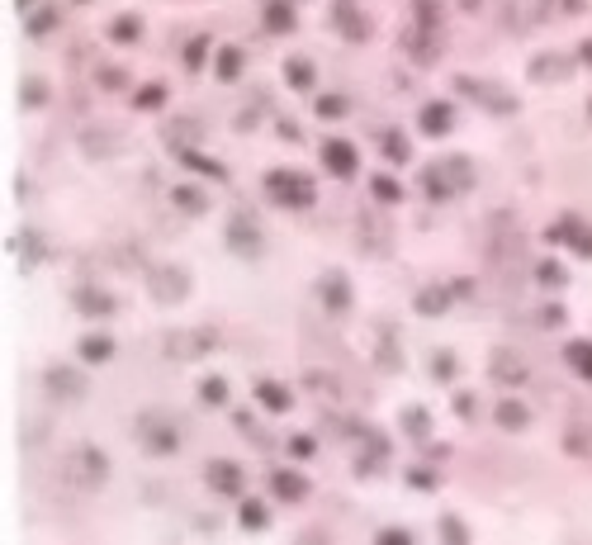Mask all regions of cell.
<instances>
[{
  "label": "cell",
  "mask_w": 592,
  "mask_h": 545,
  "mask_svg": "<svg viewBox=\"0 0 592 545\" xmlns=\"http://www.w3.org/2000/svg\"><path fill=\"white\" fill-rule=\"evenodd\" d=\"M545 237H550V242H559V237H569V247H574L578 256H592V228H583V223H578L574 214H569V218H559V223H555V228H550Z\"/></svg>",
  "instance_id": "9c48e42d"
},
{
  "label": "cell",
  "mask_w": 592,
  "mask_h": 545,
  "mask_svg": "<svg viewBox=\"0 0 592 545\" xmlns=\"http://www.w3.org/2000/svg\"><path fill=\"white\" fill-rule=\"evenodd\" d=\"M138 441H143L152 455H171L180 446L176 422L162 418V413H143V418H138Z\"/></svg>",
  "instance_id": "5b68a950"
},
{
  "label": "cell",
  "mask_w": 592,
  "mask_h": 545,
  "mask_svg": "<svg viewBox=\"0 0 592 545\" xmlns=\"http://www.w3.org/2000/svg\"><path fill=\"white\" fill-rule=\"evenodd\" d=\"M48 389H53L57 399H81V394H86V380H81L76 370H67V365H53V370H48Z\"/></svg>",
  "instance_id": "7c38bea8"
},
{
  "label": "cell",
  "mask_w": 592,
  "mask_h": 545,
  "mask_svg": "<svg viewBox=\"0 0 592 545\" xmlns=\"http://www.w3.org/2000/svg\"><path fill=\"white\" fill-rule=\"evenodd\" d=\"M564 361L574 365L583 380H592V342H569L564 346Z\"/></svg>",
  "instance_id": "44dd1931"
},
{
  "label": "cell",
  "mask_w": 592,
  "mask_h": 545,
  "mask_svg": "<svg viewBox=\"0 0 592 545\" xmlns=\"http://www.w3.org/2000/svg\"><path fill=\"white\" fill-rule=\"evenodd\" d=\"M109 474V460L105 451H95V446H76V451H67V460H62V479H72L76 489H100Z\"/></svg>",
  "instance_id": "7a4b0ae2"
},
{
  "label": "cell",
  "mask_w": 592,
  "mask_h": 545,
  "mask_svg": "<svg viewBox=\"0 0 592 545\" xmlns=\"http://www.w3.org/2000/svg\"><path fill=\"white\" fill-rule=\"evenodd\" d=\"M43 100H48V86H43L38 76H29V81H24V105H43Z\"/></svg>",
  "instance_id": "b9f144b4"
},
{
  "label": "cell",
  "mask_w": 592,
  "mask_h": 545,
  "mask_svg": "<svg viewBox=\"0 0 592 545\" xmlns=\"http://www.w3.org/2000/svg\"><path fill=\"white\" fill-rule=\"evenodd\" d=\"M180 162L190 166V171H199V176H214V181H223V176H228V171H223V166H218L214 157H199V152H190V147L180 152Z\"/></svg>",
  "instance_id": "603a6c76"
},
{
  "label": "cell",
  "mask_w": 592,
  "mask_h": 545,
  "mask_svg": "<svg viewBox=\"0 0 592 545\" xmlns=\"http://www.w3.org/2000/svg\"><path fill=\"white\" fill-rule=\"evenodd\" d=\"M15 5H19V10H29V5H34V0H15Z\"/></svg>",
  "instance_id": "f5cc1de1"
},
{
  "label": "cell",
  "mask_w": 592,
  "mask_h": 545,
  "mask_svg": "<svg viewBox=\"0 0 592 545\" xmlns=\"http://www.w3.org/2000/svg\"><path fill=\"white\" fill-rule=\"evenodd\" d=\"M540 323H545V327H559V323H564V309H559V304H550V309H540Z\"/></svg>",
  "instance_id": "f6af8a7d"
},
{
  "label": "cell",
  "mask_w": 592,
  "mask_h": 545,
  "mask_svg": "<svg viewBox=\"0 0 592 545\" xmlns=\"http://www.w3.org/2000/svg\"><path fill=\"white\" fill-rule=\"evenodd\" d=\"M270 489H275V498H285V503H299V498H308V479L299 470H275L270 474Z\"/></svg>",
  "instance_id": "8fae6325"
},
{
  "label": "cell",
  "mask_w": 592,
  "mask_h": 545,
  "mask_svg": "<svg viewBox=\"0 0 592 545\" xmlns=\"http://www.w3.org/2000/svg\"><path fill=\"white\" fill-rule=\"evenodd\" d=\"M408 479H413L417 489H436V474H427V470H413Z\"/></svg>",
  "instance_id": "c3c4849f"
},
{
  "label": "cell",
  "mask_w": 592,
  "mask_h": 545,
  "mask_svg": "<svg viewBox=\"0 0 592 545\" xmlns=\"http://www.w3.org/2000/svg\"><path fill=\"white\" fill-rule=\"evenodd\" d=\"M57 19H62V15H57V10H48V5H43V10H34V15H29V34H34V38L53 34V29H57Z\"/></svg>",
  "instance_id": "1f68e13d"
},
{
  "label": "cell",
  "mask_w": 592,
  "mask_h": 545,
  "mask_svg": "<svg viewBox=\"0 0 592 545\" xmlns=\"http://www.w3.org/2000/svg\"><path fill=\"white\" fill-rule=\"evenodd\" d=\"M493 380L498 384H521L526 380V365H521L517 351H498V356H493Z\"/></svg>",
  "instance_id": "2e32d148"
},
{
  "label": "cell",
  "mask_w": 592,
  "mask_h": 545,
  "mask_svg": "<svg viewBox=\"0 0 592 545\" xmlns=\"http://www.w3.org/2000/svg\"><path fill=\"white\" fill-rule=\"evenodd\" d=\"M588 109H592V100H588Z\"/></svg>",
  "instance_id": "11a10c76"
},
{
  "label": "cell",
  "mask_w": 592,
  "mask_h": 545,
  "mask_svg": "<svg viewBox=\"0 0 592 545\" xmlns=\"http://www.w3.org/2000/svg\"><path fill=\"white\" fill-rule=\"evenodd\" d=\"M379 541H398V545H403V541H408V531H398V527H389V531H379Z\"/></svg>",
  "instance_id": "681fc988"
},
{
  "label": "cell",
  "mask_w": 592,
  "mask_h": 545,
  "mask_svg": "<svg viewBox=\"0 0 592 545\" xmlns=\"http://www.w3.org/2000/svg\"><path fill=\"white\" fill-rule=\"evenodd\" d=\"M218 342L214 327H190V332H171L166 337V356H176V361H199V356H209Z\"/></svg>",
  "instance_id": "277c9868"
},
{
  "label": "cell",
  "mask_w": 592,
  "mask_h": 545,
  "mask_svg": "<svg viewBox=\"0 0 592 545\" xmlns=\"http://www.w3.org/2000/svg\"><path fill=\"white\" fill-rule=\"evenodd\" d=\"M266 29L270 34H289L294 29V5L289 0H266Z\"/></svg>",
  "instance_id": "d6986e66"
},
{
  "label": "cell",
  "mask_w": 592,
  "mask_h": 545,
  "mask_svg": "<svg viewBox=\"0 0 592 545\" xmlns=\"http://www.w3.org/2000/svg\"><path fill=\"white\" fill-rule=\"evenodd\" d=\"M285 72H289V81H294L299 91H308V86H313V67H308V62H289Z\"/></svg>",
  "instance_id": "f35d334b"
},
{
  "label": "cell",
  "mask_w": 592,
  "mask_h": 545,
  "mask_svg": "<svg viewBox=\"0 0 592 545\" xmlns=\"http://www.w3.org/2000/svg\"><path fill=\"white\" fill-rule=\"evenodd\" d=\"M237 522H242L247 531H266L270 527V512L261 508V503H252V498H247V503H242V512H237Z\"/></svg>",
  "instance_id": "d4e9b609"
},
{
  "label": "cell",
  "mask_w": 592,
  "mask_h": 545,
  "mask_svg": "<svg viewBox=\"0 0 592 545\" xmlns=\"http://www.w3.org/2000/svg\"><path fill=\"white\" fill-rule=\"evenodd\" d=\"M446 304H450V294H446V290H422V294H417V313H422V318H436V313H446Z\"/></svg>",
  "instance_id": "484cf974"
},
{
  "label": "cell",
  "mask_w": 592,
  "mask_h": 545,
  "mask_svg": "<svg viewBox=\"0 0 592 545\" xmlns=\"http://www.w3.org/2000/svg\"><path fill=\"white\" fill-rule=\"evenodd\" d=\"M450 536V541H465V527H460V522H446V527H441Z\"/></svg>",
  "instance_id": "f907efd6"
},
{
  "label": "cell",
  "mask_w": 592,
  "mask_h": 545,
  "mask_svg": "<svg viewBox=\"0 0 592 545\" xmlns=\"http://www.w3.org/2000/svg\"><path fill=\"white\" fill-rule=\"evenodd\" d=\"M76 309L86 313V318H109V313H114V294L81 285V290H76Z\"/></svg>",
  "instance_id": "5bb4252c"
},
{
  "label": "cell",
  "mask_w": 592,
  "mask_h": 545,
  "mask_svg": "<svg viewBox=\"0 0 592 545\" xmlns=\"http://www.w3.org/2000/svg\"><path fill=\"white\" fill-rule=\"evenodd\" d=\"M569 72H574V67L559 62V57H540V62H531V76H536V81H564Z\"/></svg>",
  "instance_id": "7402d4cb"
},
{
  "label": "cell",
  "mask_w": 592,
  "mask_h": 545,
  "mask_svg": "<svg viewBox=\"0 0 592 545\" xmlns=\"http://www.w3.org/2000/svg\"><path fill=\"white\" fill-rule=\"evenodd\" d=\"M465 5H469V10H474V5H479V0H465Z\"/></svg>",
  "instance_id": "db71d44e"
},
{
  "label": "cell",
  "mask_w": 592,
  "mask_h": 545,
  "mask_svg": "<svg viewBox=\"0 0 592 545\" xmlns=\"http://www.w3.org/2000/svg\"><path fill=\"white\" fill-rule=\"evenodd\" d=\"M536 280L545 285V290H559V285H564V266H559V261H540Z\"/></svg>",
  "instance_id": "836d02e7"
},
{
  "label": "cell",
  "mask_w": 592,
  "mask_h": 545,
  "mask_svg": "<svg viewBox=\"0 0 592 545\" xmlns=\"http://www.w3.org/2000/svg\"><path fill=\"white\" fill-rule=\"evenodd\" d=\"M199 399L214 403V408H218V403H228V384L218 380V375H214V380H204V384H199Z\"/></svg>",
  "instance_id": "d590c367"
},
{
  "label": "cell",
  "mask_w": 592,
  "mask_h": 545,
  "mask_svg": "<svg viewBox=\"0 0 592 545\" xmlns=\"http://www.w3.org/2000/svg\"><path fill=\"white\" fill-rule=\"evenodd\" d=\"M242 479H247V474L237 470L233 460H214V465L204 470V484L214 493H223V498H237V493H242Z\"/></svg>",
  "instance_id": "52a82bcc"
},
{
  "label": "cell",
  "mask_w": 592,
  "mask_h": 545,
  "mask_svg": "<svg viewBox=\"0 0 592 545\" xmlns=\"http://www.w3.org/2000/svg\"><path fill=\"white\" fill-rule=\"evenodd\" d=\"M109 34H114V43H138V34H143V24H138V19H114V29H109Z\"/></svg>",
  "instance_id": "e575fe53"
},
{
  "label": "cell",
  "mask_w": 592,
  "mask_h": 545,
  "mask_svg": "<svg viewBox=\"0 0 592 545\" xmlns=\"http://www.w3.org/2000/svg\"><path fill=\"white\" fill-rule=\"evenodd\" d=\"M370 190H375V200H384V204H403V185L389 181V176H375Z\"/></svg>",
  "instance_id": "d6a6232c"
},
{
  "label": "cell",
  "mask_w": 592,
  "mask_h": 545,
  "mask_svg": "<svg viewBox=\"0 0 592 545\" xmlns=\"http://www.w3.org/2000/svg\"><path fill=\"white\" fill-rule=\"evenodd\" d=\"M332 19H337V29L346 38H365V34H370V24L356 15V0H337V5H332Z\"/></svg>",
  "instance_id": "9a60e30c"
},
{
  "label": "cell",
  "mask_w": 592,
  "mask_h": 545,
  "mask_svg": "<svg viewBox=\"0 0 592 545\" xmlns=\"http://www.w3.org/2000/svg\"><path fill=\"white\" fill-rule=\"evenodd\" d=\"M413 10L422 29H441V0H413Z\"/></svg>",
  "instance_id": "4dcf8cb0"
},
{
  "label": "cell",
  "mask_w": 592,
  "mask_h": 545,
  "mask_svg": "<svg viewBox=\"0 0 592 545\" xmlns=\"http://www.w3.org/2000/svg\"><path fill=\"white\" fill-rule=\"evenodd\" d=\"M469 185H474V166H469L465 157H450V162L422 171V190H427L436 204L450 200V195H460V190H469Z\"/></svg>",
  "instance_id": "6da1fadb"
},
{
  "label": "cell",
  "mask_w": 592,
  "mask_h": 545,
  "mask_svg": "<svg viewBox=\"0 0 592 545\" xmlns=\"http://www.w3.org/2000/svg\"><path fill=\"white\" fill-rule=\"evenodd\" d=\"M318 294H323V304L332 313H346V304H351V290H346V275L341 271H327L323 285H318Z\"/></svg>",
  "instance_id": "4fadbf2b"
},
{
  "label": "cell",
  "mask_w": 592,
  "mask_h": 545,
  "mask_svg": "<svg viewBox=\"0 0 592 545\" xmlns=\"http://www.w3.org/2000/svg\"><path fill=\"white\" fill-rule=\"evenodd\" d=\"M323 162H327V171H332V176H351V171L360 166V157H356V147H351V143L327 138V143H323Z\"/></svg>",
  "instance_id": "30bf717a"
},
{
  "label": "cell",
  "mask_w": 592,
  "mask_h": 545,
  "mask_svg": "<svg viewBox=\"0 0 592 545\" xmlns=\"http://www.w3.org/2000/svg\"><path fill=\"white\" fill-rule=\"evenodd\" d=\"M242 72V48H223L218 53V81H237Z\"/></svg>",
  "instance_id": "f1b7e54d"
},
{
  "label": "cell",
  "mask_w": 592,
  "mask_h": 545,
  "mask_svg": "<svg viewBox=\"0 0 592 545\" xmlns=\"http://www.w3.org/2000/svg\"><path fill=\"white\" fill-rule=\"evenodd\" d=\"M162 100H166L162 86H143V95H138V109H157Z\"/></svg>",
  "instance_id": "7bdbcfd3"
},
{
  "label": "cell",
  "mask_w": 592,
  "mask_h": 545,
  "mask_svg": "<svg viewBox=\"0 0 592 545\" xmlns=\"http://www.w3.org/2000/svg\"><path fill=\"white\" fill-rule=\"evenodd\" d=\"M171 200H176L185 214H204V209H209V200H204L199 190H190V185H176V190H171Z\"/></svg>",
  "instance_id": "4316f807"
},
{
  "label": "cell",
  "mask_w": 592,
  "mask_h": 545,
  "mask_svg": "<svg viewBox=\"0 0 592 545\" xmlns=\"http://www.w3.org/2000/svg\"><path fill=\"white\" fill-rule=\"evenodd\" d=\"M384 157L389 162H408V138L403 133H384Z\"/></svg>",
  "instance_id": "8d00e7d4"
},
{
  "label": "cell",
  "mask_w": 592,
  "mask_h": 545,
  "mask_svg": "<svg viewBox=\"0 0 592 545\" xmlns=\"http://www.w3.org/2000/svg\"><path fill=\"white\" fill-rule=\"evenodd\" d=\"M431 375H436V380H455V361H450V351H441V361H431Z\"/></svg>",
  "instance_id": "ee69618b"
},
{
  "label": "cell",
  "mask_w": 592,
  "mask_h": 545,
  "mask_svg": "<svg viewBox=\"0 0 592 545\" xmlns=\"http://www.w3.org/2000/svg\"><path fill=\"white\" fill-rule=\"evenodd\" d=\"M204 53H209V38H195V43H190V53H185V67L199 72V67H204Z\"/></svg>",
  "instance_id": "60d3db41"
},
{
  "label": "cell",
  "mask_w": 592,
  "mask_h": 545,
  "mask_svg": "<svg viewBox=\"0 0 592 545\" xmlns=\"http://www.w3.org/2000/svg\"><path fill=\"white\" fill-rule=\"evenodd\" d=\"M256 399H261V408H270V413H285L289 403H294V394H289L285 384L261 380V384H256Z\"/></svg>",
  "instance_id": "ac0fdd59"
},
{
  "label": "cell",
  "mask_w": 592,
  "mask_h": 545,
  "mask_svg": "<svg viewBox=\"0 0 592 545\" xmlns=\"http://www.w3.org/2000/svg\"><path fill=\"white\" fill-rule=\"evenodd\" d=\"M403 427H408L413 441H427V436H431V418L422 413V408H403Z\"/></svg>",
  "instance_id": "83f0119b"
},
{
  "label": "cell",
  "mask_w": 592,
  "mask_h": 545,
  "mask_svg": "<svg viewBox=\"0 0 592 545\" xmlns=\"http://www.w3.org/2000/svg\"><path fill=\"white\" fill-rule=\"evenodd\" d=\"M152 294H157L162 304H180V299L190 294V280H185V271H176V266H157V271H152Z\"/></svg>",
  "instance_id": "8992f818"
},
{
  "label": "cell",
  "mask_w": 592,
  "mask_h": 545,
  "mask_svg": "<svg viewBox=\"0 0 592 545\" xmlns=\"http://www.w3.org/2000/svg\"><path fill=\"white\" fill-rule=\"evenodd\" d=\"M578 57H583V62H592V43H583V48H578Z\"/></svg>",
  "instance_id": "816d5d0a"
},
{
  "label": "cell",
  "mask_w": 592,
  "mask_h": 545,
  "mask_svg": "<svg viewBox=\"0 0 592 545\" xmlns=\"http://www.w3.org/2000/svg\"><path fill=\"white\" fill-rule=\"evenodd\" d=\"M289 451H294V455H313V436H294V441H289Z\"/></svg>",
  "instance_id": "7dc6e473"
},
{
  "label": "cell",
  "mask_w": 592,
  "mask_h": 545,
  "mask_svg": "<svg viewBox=\"0 0 592 545\" xmlns=\"http://www.w3.org/2000/svg\"><path fill=\"white\" fill-rule=\"evenodd\" d=\"M190 138H195V124H171V128H166V143H176L180 152L190 147Z\"/></svg>",
  "instance_id": "ab89813d"
},
{
  "label": "cell",
  "mask_w": 592,
  "mask_h": 545,
  "mask_svg": "<svg viewBox=\"0 0 592 545\" xmlns=\"http://www.w3.org/2000/svg\"><path fill=\"white\" fill-rule=\"evenodd\" d=\"M228 242H233L237 256H256L261 252V228H256L247 214H237L233 223H228Z\"/></svg>",
  "instance_id": "ba28073f"
},
{
  "label": "cell",
  "mask_w": 592,
  "mask_h": 545,
  "mask_svg": "<svg viewBox=\"0 0 592 545\" xmlns=\"http://www.w3.org/2000/svg\"><path fill=\"white\" fill-rule=\"evenodd\" d=\"M109 356H114V342H109L105 332H100V337H86V342H81V361H109Z\"/></svg>",
  "instance_id": "cb8c5ba5"
},
{
  "label": "cell",
  "mask_w": 592,
  "mask_h": 545,
  "mask_svg": "<svg viewBox=\"0 0 592 545\" xmlns=\"http://www.w3.org/2000/svg\"><path fill=\"white\" fill-rule=\"evenodd\" d=\"M455 413H460V418H474V413H479V403L469 399V394H460V399H455Z\"/></svg>",
  "instance_id": "bcb514c9"
},
{
  "label": "cell",
  "mask_w": 592,
  "mask_h": 545,
  "mask_svg": "<svg viewBox=\"0 0 592 545\" xmlns=\"http://www.w3.org/2000/svg\"><path fill=\"white\" fill-rule=\"evenodd\" d=\"M450 119H455V114H450V105H436V100H431V105H422V133H427V138H441V133H450Z\"/></svg>",
  "instance_id": "e0dca14e"
},
{
  "label": "cell",
  "mask_w": 592,
  "mask_h": 545,
  "mask_svg": "<svg viewBox=\"0 0 592 545\" xmlns=\"http://www.w3.org/2000/svg\"><path fill=\"white\" fill-rule=\"evenodd\" d=\"M266 190H270V200L289 204V209H308V204H313V181L299 176V171H270Z\"/></svg>",
  "instance_id": "3957f363"
},
{
  "label": "cell",
  "mask_w": 592,
  "mask_h": 545,
  "mask_svg": "<svg viewBox=\"0 0 592 545\" xmlns=\"http://www.w3.org/2000/svg\"><path fill=\"white\" fill-rule=\"evenodd\" d=\"M318 114H323V119H341V114H346V100H341V95H318Z\"/></svg>",
  "instance_id": "74e56055"
},
{
  "label": "cell",
  "mask_w": 592,
  "mask_h": 545,
  "mask_svg": "<svg viewBox=\"0 0 592 545\" xmlns=\"http://www.w3.org/2000/svg\"><path fill=\"white\" fill-rule=\"evenodd\" d=\"M526 422H531L526 403H517V399H503V403H498V427H507V432H521Z\"/></svg>",
  "instance_id": "ffe728a7"
},
{
  "label": "cell",
  "mask_w": 592,
  "mask_h": 545,
  "mask_svg": "<svg viewBox=\"0 0 592 545\" xmlns=\"http://www.w3.org/2000/svg\"><path fill=\"white\" fill-rule=\"evenodd\" d=\"M431 34H436V29H422V24H417L413 34H408V48H413L417 62H431V48H436V43H431Z\"/></svg>",
  "instance_id": "f546056e"
}]
</instances>
